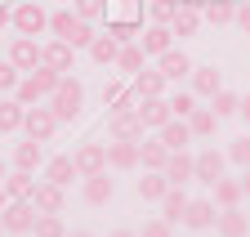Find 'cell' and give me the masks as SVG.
<instances>
[{
    "instance_id": "1",
    "label": "cell",
    "mask_w": 250,
    "mask_h": 237,
    "mask_svg": "<svg viewBox=\"0 0 250 237\" xmlns=\"http://www.w3.org/2000/svg\"><path fill=\"white\" fill-rule=\"evenodd\" d=\"M58 81H62V76H58L54 67H45V63H41L36 72H27V76L18 81V90H14V99H18L22 108H36V103H45V99H49V94L58 90Z\"/></svg>"
},
{
    "instance_id": "2",
    "label": "cell",
    "mask_w": 250,
    "mask_h": 237,
    "mask_svg": "<svg viewBox=\"0 0 250 237\" xmlns=\"http://www.w3.org/2000/svg\"><path fill=\"white\" fill-rule=\"evenodd\" d=\"M49 32H54L58 41H67L72 49H89V41H94V22H85V18L72 14V9H58V14H49Z\"/></svg>"
},
{
    "instance_id": "3",
    "label": "cell",
    "mask_w": 250,
    "mask_h": 237,
    "mask_svg": "<svg viewBox=\"0 0 250 237\" xmlns=\"http://www.w3.org/2000/svg\"><path fill=\"white\" fill-rule=\"evenodd\" d=\"M81 103H85V85L76 76H62L58 90L49 94V108H54L58 121H76V116H81Z\"/></svg>"
},
{
    "instance_id": "4",
    "label": "cell",
    "mask_w": 250,
    "mask_h": 237,
    "mask_svg": "<svg viewBox=\"0 0 250 237\" xmlns=\"http://www.w3.org/2000/svg\"><path fill=\"white\" fill-rule=\"evenodd\" d=\"M58 126H62V121L54 116V108H41V103L27 108V116H22V134L36 139V143H49V139L58 134Z\"/></svg>"
},
{
    "instance_id": "5",
    "label": "cell",
    "mask_w": 250,
    "mask_h": 237,
    "mask_svg": "<svg viewBox=\"0 0 250 237\" xmlns=\"http://www.w3.org/2000/svg\"><path fill=\"white\" fill-rule=\"evenodd\" d=\"M14 32L18 36H41V32H49V14L41 9V0H22V5H14Z\"/></svg>"
},
{
    "instance_id": "6",
    "label": "cell",
    "mask_w": 250,
    "mask_h": 237,
    "mask_svg": "<svg viewBox=\"0 0 250 237\" xmlns=\"http://www.w3.org/2000/svg\"><path fill=\"white\" fill-rule=\"evenodd\" d=\"M72 161H76V174H81V179L103 174L107 170V143H81L76 152H72Z\"/></svg>"
},
{
    "instance_id": "7",
    "label": "cell",
    "mask_w": 250,
    "mask_h": 237,
    "mask_svg": "<svg viewBox=\"0 0 250 237\" xmlns=\"http://www.w3.org/2000/svg\"><path fill=\"white\" fill-rule=\"evenodd\" d=\"M31 224H36V206H31V201H9L5 211H0V228L14 233V237L31 233Z\"/></svg>"
},
{
    "instance_id": "8",
    "label": "cell",
    "mask_w": 250,
    "mask_h": 237,
    "mask_svg": "<svg viewBox=\"0 0 250 237\" xmlns=\"http://www.w3.org/2000/svg\"><path fill=\"white\" fill-rule=\"evenodd\" d=\"M41 63L45 67H54L58 76H67V72H76V49L67 45V41H49V45H41Z\"/></svg>"
},
{
    "instance_id": "9",
    "label": "cell",
    "mask_w": 250,
    "mask_h": 237,
    "mask_svg": "<svg viewBox=\"0 0 250 237\" xmlns=\"http://www.w3.org/2000/svg\"><path fill=\"white\" fill-rule=\"evenodd\" d=\"M224 166H228V152H219V148H201L197 152V184H219L224 179Z\"/></svg>"
},
{
    "instance_id": "10",
    "label": "cell",
    "mask_w": 250,
    "mask_h": 237,
    "mask_svg": "<svg viewBox=\"0 0 250 237\" xmlns=\"http://www.w3.org/2000/svg\"><path fill=\"white\" fill-rule=\"evenodd\" d=\"M9 63L27 76V72H36L41 67V45H36V36H14V45H9Z\"/></svg>"
},
{
    "instance_id": "11",
    "label": "cell",
    "mask_w": 250,
    "mask_h": 237,
    "mask_svg": "<svg viewBox=\"0 0 250 237\" xmlns=\"http://www.w3.org/2000/svg\"><path fill=\"white\" fill-rule=\"evenodd\" d=\"M166 179L174 184V188H183V184H192L197 179V152H188V148H183V152H170V161H166Z\"/></svg>"
},
{
    "instance_id": "12",
    "label": "cell",
    "mask_w": 250,
    "mask_h": 237,
    "mask_svg": "<svg viewBox=\"0 0 250 237\" xmlns=\"http://www.w3.org/2000/svg\"><path fill=\"white\" fill-rule=\"evenodd\" d=\"M31 206H36V215H62V206H67V193H62L58 184L41 179L36 193H31Z\"/></svg>"
},
{
    "instance_id": "13",
    "label": "cell",
    "mask_w": 250,
    "mask_h": 237,
    "mask_svg": "<svg viewBox=\"0 0 250 237\" xmlns=\"http://www.w3.org/2000/svg\"><path fill=\"white\" fill-rule=\"evenodd\" d=\"M107 134L112 139H125V143H139L143 139V116L139 112H112L107 116Z\"/></svg>"
},
{
    "instance_id": "14",
    "label": "cell",
    "mask_w": 250,
    "mask_h": 237,
    "mask_svg": "<svg viewBox=\"0 0 250 237\" xmlns=\"http://www.w3.org/2000/svg\"><path fill=\"white\" fill-rule=\"evenodd\" d=\"M214 219H219V211H214V197H210V201H206V197H197V201H188V211H183V224L192 228V233L214 228Z\"/></svg>"
},
{
    "instance_id": "15",
    "label": "cell",
    "mask_w": 250,
    "mask_h": 237,
    "mask_svg": "<svg viewBox=\"0 0 250 237\" xmlns=\"http://www.w3.org/2000/svg\"><path fill=\"white\" fill-rule=\"evenodd\" d=\"M214 233L219 237H250V215L241 211V206H228V211H219Z\"/></svg>"
},
{
    "instance_id": "16",
    "label": "cell",
    "mask_w": 250,
    "mask_h": 237,
    "mask_svg": "<svg viewBox=\"0 0 250 237\" xmlns=\"http://www.w3.org/2000/svg\"><path fill=\"white\" fill-rule=\"evenodd\" d=\"M139 116H143V130H161L166 121H174V112H170V99H143L139 103Z\"/></svg>"
},
{
    "instance_id": "17",
    "label": "cell",
    "mask_w": 250,
    "mask_h": 237,
    "mask_svg": "<svg viewBox=\"0 0 250 237\" xmlns=\"http://www.w3.org/2000/svg\"><path fill=\"white\" fill-rule=\"evenodd\" d=\"M112 193H116V184L107 179V170H103V174H89V179L81 184L85 206H107V201H112Z\"/></svg>"
},
{
    "instance_id": "18",
    "label": "cell",
    "mask_w": 250,
    "mask_h": 237,
    "mask_svg": "<svg viewBox=\"0 0 250 237\" xmlns=\"http://www.w3.org/2000/svg\"><path fill=\"white\" fill-rule=\"evenodd\" d=\"M156 72H161L166 81H179V76H192V58H188L183 49H166L161 58H156Z\"/></svg>"
},
{
    "instance_id": "19",
    "label": "cell",
    "mask_w": 250,
    "mask_h": 237,
    "mask_svg": "<svg viewBox=\"0 0 250 237\" xmlns=\"http://www.w3.org/2000/svg\"><path fill=\"white\" fill-rule=\"evenodd\" d=\"M206 18H201V9L197 5H188V0H179V9H174V18H170V32L174 36H197V27H201Z\"/></svg>"
},
{
    "instance_id": "20",
    "label": "cell",
    "mask_w": 250,
    "mask_h": 237,
    "mask_svg": "<svg viewBox=\"0 0 250 237\" xmlns=\"http://www.w3.org/2000/svg\"><path fill=\"white\" fill-rule=\"evenodd\" d=\"M139 45H143V54H156V58H161L166 49H174V32H170L166 22H152L147 32L139 36Z\"/></svg>"
},
{
    "instance_id": "21",
    "label": "cell",
    "mask_w": 250,
    "mask_h": 237,
    "mask_svg": "<svg viewBox=\"0 0 250 237\" xmlns=\"http://www.w3.org/2000/svg\"><path fill=\"white\" fill-rule=\"evenodd\" d=\"M0 188L9 193V201H31V193H36V174H31V170H9Z\"/></svg>"
},
{
    "instance_id": "22",
    "label": "cell",
    "mask_w": 250,
    "mask_h": 237,
    "mask_svg": "<svg viewBox=\"0 0 250 237\" xmlns=\"http://www.w3.org/2000/svg\"><path fill=\"white\" fill-rule=\"evenodd\" d=\"M219 90H224V72H219L214 63H210V67H192V94L214 99Z\"/></svg>"
},
{
    "instance_id": "23",
    "label": "cell",
    "mask_w": 250,
    "mask_h": 237,
    "mask_svg": "<svg viewBox=\"0 0 250 237\" xmlns=\"http://www.w3.org/2000/svg\"><path fill=\"white\" fill-rule=\"evenodd\" d=\"M156 139H161L170 152H183V148L192 143V130H188V121H183V116H174V121H166L161 130H156Z\"/></svg>"
},
{
    "instance_id": "24",
    "label": "cell",
    "mask_w": 250,
    "mask_h": 237,
    "mask_svg": "<svg viewBox=\"0 0 250 237\" xmlns=\"http://www.w3.org/2000/svg\"><path fill=\"white\" fill-rule=\"evenodd\" d=\"M166 161H170V148L161 139H139V166L143 170H166Z\"/></svg>"
},
{
    "instance_id": "25",
    "label": "cell",
    "mask_w": 250,
    "mask_h": 237,
    "mask_svg": "<svg viewBox=\"0 0 250 237\" xmlns=\"http://www.w3.org/2000/svg\"><path fill=\"white\" fill-rule=\"evenodd\" d=\"M41 166H45V143L22 139V143L14 148V170H41Z\"/></svg>"
},
{
    "instance_id": "26",
    "label": "cell",
    "mask_w": 250,
    "mask_h": 237,
    "mask_svg": "<svg viewBox=\"0 0 250 237\" xmlns=\"http://www.w3.org/2000/svg\"><path fill=\"white\" fill-rule=\"evenodd\" d=\"M107 166H112V170H134V166H139V143L112 139V143H107Z\"/></svg>"
},
{
    "instance_id": "27",
    "label": "cell",
    "mask_w": 250,
    "mask_h": 237,
    "mask_svg": "<svg viewBox=\"0 0 250 237\" xmlns=\"http://www.w3.org/2000/svg\"><path fill=\"white\" fill-rule=\"evenodd\" d=\"M116 54H121V41L107 32V36H94L89 41V58H94V63H99V67H116Z\"/></svg>"
},
{
    "instance_id": "28",
    "label": "cell",
    "mask_w": 250,
    "mask_h": 237,
    "mask_svg": "<svg viewBox=\"0 0 250 237\" xmlns=\"http://www.w3.org/2000/svg\"><path fill=\"white\" fill-rule=\"evenodd\" d=\"M45 179L58 184V188H67L72 179H81V174H76V161H72V157H49V161H45Z\"/></svg>"
},
{
    "instance_id": "29",
    "label": "cell",
    "mask_w": 250,
    "mask_h": 237,
    "mask_svg": "<svg viewBox=\"0 0 250 237\" xmlns=\"http://www.w3.org/2000/svg\"><path fill=\"white\" fill-rule=\"evenodd\" d=\"M170 188H174V184L166 179L161 170H143V179H139V197H143V201H161Z\"/></svg>"
},
{
    "instance_id": "30",
    "label": "cell",
    "mask_w": 250,
    "mask_h": 237,
    "mask_svg": "<svg viewBox=\"0 0 250 237\" xmlns=\"http://www.w3.org/2000/svg\"><path fill=\"white\" fill-rule=\"evenodd\" d=\"M188 201H192V197H188L183 188H170V193L161 197V219H170V224H183V211H188Z\"/></svg>"
},
{
    "instance_id": "31",
    "label": "cell",
    "mask_w": 250,
    "mask_h": 237,
    "mask_svg": "<svg viewBox=\"0 0 250 237\" xmlns=\"http://www.w3.org/2000/svg\"><path fill=\"white\" fill-rule=\"evenodd\" d=\"M22 116H27V108H22L18 99H0V134L22 130Z\"/></svg>"
},
{
    "instance_id": "32",
    "label": "cell",
    "mask_w": 250,
    "mask_h": 237,
    "mask_svg": "<svg viewBox=\"0 0 250 237\" xmlns=\"http://www.w3.org/2000/svg\"><path fill=\"white\" fill-rule=\"evenodd\" d=\"M241 179H228V174H224V179H219L214 184V206H219V211H228V206H241Z\"/></svg>"
},
{
    "instance_id": "33",
    "label": "cell",
    "mask_w": 250,
    "mask_h": 237,
    "mask_svg": "<svg viewBox=\"0 0 250 237\" xmlns=\"http://www.w3.org/2000/svg\"><path fill=\"white\" fill-rule=\"evenodd\" d=\"M134 90H139V99H161V94H166V76L143 67V72L134 76Z\"/></svg>"
},
{
    "instance_id": "34",
    "label": "cell",
    "mask_w": 250,
    "mask_h": 237,
    "mask_svg": "<svg viewBox=\"0 0 250 237\" xmlns=\"http://www.w3.org/2000/svg\"><path fill=\"white\" fill-rule=\"evenodd\" d=\"M201 18H206L210 27H228V22L237 18V5H232V0H210V5L201 9Z\"/></svg>"
},
{
    "instance_id": "35",
    "label": "cell",
    "mask_w": 250,
    "mask_h": 237,
    "mask_svg": "<svg viewBox=\"0 0 250 237\" xmlns=\"http://www.w3.org/2000/svg\"><path fill=\"white\" fill-rule=\"evenodd\" d=\"M214 126H219V116H214L210 108H192V116H188V130H192V139H210Z\"/></svg>"
},
{
    "instance_id": "36",
    "label": "cell",
    "mask_w": 250,
    "mask_h": 237,
    "mask_svg": "<svg viewBox=\"0 0 250 237\" xmlns=\"http://www.w3.org/2000/svg\"><path fill=\"white\" fill-rule=\"evenodd\" d=\"M143 58H147V54H143V45H121V54H116V67L139 76V72H143Z\"/></svg>"
},
{
    "instance_id": "37",
    "label": "cell",
    "mask_w": 250,
    "mask_h": 237,
    "mask_svg": "<svg viewBox=\"0 0 250 237\" xmlns=\"http://www.w3.org/2000/svg\"><path fill=\"white\" fill-rule=\"evenodd\" d=\"M237 108H241V99H237L232 90H219V94L210 99V112L219 116V121H224V116H237Z\"/></svg>"
},
{
    "instance_id": "38",
    "label": "cell",
    "mask_w": 250,
    "mask_h": 237,
    "mask_svg": "<svg viewBox=\"0 0 250 237\" xmlns=\"http://www.w3.org/2000/svg\"><path fill=\"white\" fill-rule=\"evenodd\" d=\"M31 233H36V237H67V224H62L58 215H36Z\"/></svg>"
},
{
    "instance_id": "39",
    "label": "cell",
    "mask_w": 250,
    "mask_h": 237,
    "mask_svg": "<svg viewBox=\"0 0 250 237\" xmlns=\"http://www.w3.org/2000/svg\"><path fill=\"white\" fill-rule=\"evenodd\" d=\"M166 99H170V112L183 116V121H188V116H192V108H197V94H192V90H174V94H166Z\"/></svg>"
},
{
    "instance_id": "40",
    "label": "cell",
    "mask_w": 250,
    "mask_h": 237,
    "mask_svg": "<svg viewBox=\"0 0 250 237\" xmlns=\"http://www.w3.org/2000/svg\"><path fill=\"white\" fill-rule=\"evenodd\" d=\"M228 161H232V166H241V170H250V134L228 143Z\"/></svg>"
},
{
    "instance_id": "41",
    "label": "cell",
    "mask_w": 250,
    "mask_h": 237,
    "mask_svg": "<svg viewBox=\"0 0 250 237\" xmlns=\"http://www.w3.org/2000/svg\"><path fill=\"white\" fill-rule=\"evenodd\" d=\"M18 81H22V72L5 58V63H0V94H14V90H18Z\"/></svg>"
},
{
    "instance_id": "42",
    "label": "cell",
    "mask_w": 250,
    "mask_h": 237,
    "mask_svg": "<svg viewBox=\"0 0 250 237\" xmlns=\"http://www.w3.org/2000/svg\"><path fill=\"white\" fill-rule=\"evenodd\" d=\"M72 14H81L85 22H94V18L103 14V0H72Z\"/></svg>"
},
{
    "instance_id": "43",
    "label": "cell",
    "mask_w": 250,
    "mask_h": 237,
    "mask_svg": "<svg viewBox=\"0 0 250 237\" xmlns=\"http://www.w3.org/2000/svg\"><path fill=\"white\" fill-rule=\"evenodd\" d=\"M139 237H174V233H170V219L156 215V219H147V224L139 228Z\"/></svg>"
},
{
    "instance_id": "44",
    "label": "cell",
    "mask_w": 250,
    "mask_h": 237,
    "mask_svg": "<svg viewBox=\"0 0 250 237\" xmlns=\"http://www.w3.org/2000/svg\"><path fill=\"white\" fill-rule=\"evenodd\" d=\"M174 9H179V5H174V0H152V22H166V27H170V18H174Z\"/></svg>"
},
{
    "instance_id": "45",
    "label": "cell",
    "mask_w": 250,
    "mask_h": 237,
    "mask_svg": "<svg viewBox=\"0 0 250 237\" xmlns=\"http://www.w3.org/2000/svg\"><path fill=\"white\" fill-rule=\"evenodd\" d=\"M112 36H116L121 45H130V41H134V22H116V27H112Z\"/></svg>"
},
{
    "instance_id": "46",
    "label": "cell",
    "mask_w": 250,
    "mask_h": 237,
    "mask_svg": "<svg viewBox=\"0 0 250 237\" xmlns=\"http://www.w3.org/2000/svg\"><path fill=\"white\" fill-rule=\"evenodd\" d=\"M232 22H237V27H241V32H246V36H250V5H241V9H237V18H232Z\"/></svg>"
},
{
    "instance_id": "47",
    "label": "cell",
    "mask_w": 250,
    "mask_h": 237,
    "mask_svg": "<svg viewBox=\"0 0 250 237\" xmlns=\"http://www.w3.org/2000/svg\"><path fill=\"white\" fill-rule=\"evenodd\" d=\"M237 116H241V121H246V126H250V94H246V99H241V108H237Z\"/></svg>"
},
{
    "instance_id": "48",
    "label": "cell",
    "mask_w": 250,
    "mask_h": 237,
    "mask_svg": "<svg viewBox=\"0 0 250 237\" xmlns=\"http://www.w3.org/2000/svg\"><path fill=\"white\" fill-rule=\"evenodd\" d=\"M9 22H14V9H9V5H0V27H9Z\"/></svg>"
},
{
    "instance_id": "49",
    "label": "cell",
    "mask_w": 250,
    "mask_h": 237,
    "mask_svg": "<svg viewBox=\"0 0 250 237\" xmlns=\"http://www.w3.org/2000/svg\"><path fill=\"white\" fill-rule=\"evenodd\" d=\"M241 193L250 197V170H241Z\"/></svg>"
},
{
    "instance_id": "50",
    "label": "cell",
    "mask_w": 250,
    "mask_h": 237,
    "mask_svg": "<svg viewBox=\"0 0 250 237\" xmlns=\"http://www.w3.org/2000/svg\"><path fill=\"white\" fill-rule=\"evenodd\" d=\"M112 237H139V233H134V228H116Z\"/></svg>"
},
{
    "instance_id": "51",
    "label": "cell",
    "mask_w": 250,
    "mask_h": 237,
    "mask_svg": "<svg viewBox=\"0 0 250 237\" xmlns=\"http://www.w3.org/2000/svg\"><path fill=\"white\" fill-rule=\"evenodd\" d=\"M67 237H94V233H89V228H76V233H67Z\"/></svg>"
},
{
    "instance_id": "52",
    "label": "cell",
    "mask_w": 250,
    "mask_h": 237,
    "mask_svg": "<svg viewBox=\"0 0 250 237\" xmlns=\"http://www.w3.org/2000/svg\"><path fill=\"white\" fill-rule=\"evenodd\" d=\"M5 206H9V193H5V188H0V211H5Z\"/></svg>"
},
{
    "instance_id": "53",
    "label": "cell",
    "mask_w": 250,
    "mask_h": 237,
    "mask_svg": "<svg viewBox=\"0 0 250 237\" xmlns=\"http://www.w3.org/2000/svg\"><path fill=\"white\" fill-rule=\"evenodd\" d=\"M0 184H5V166H0Z\"/></svg>"
},
{
    "instance_id": "54",
    "label": "cell",
    "mask_w": 250,
    "mask_h": 237,
    "mask_svg": "<svg viewBox=\"0 0 250 237\" xmlns=\"http://www.w3.org/2000/svg\"><path fill=\"white\" fill-rule=\"evenodd\" d=\"M0 237H5V228H0Z\"/></svg>"
},
{
    "instance_id": "55",
    "label": "cell",
    "mask_w": 250,
    "mask_h": 237,
    "mask_svg": "<svg viewBox=\"0 0 250 237\" xmlns=\"http://www.w3.org/2000/svg\"><path fill=\"white\" fill-rule=\"evenodd\" d=\"M246 5H250V0H246Z\"/></svg>"
}]
</instances>
